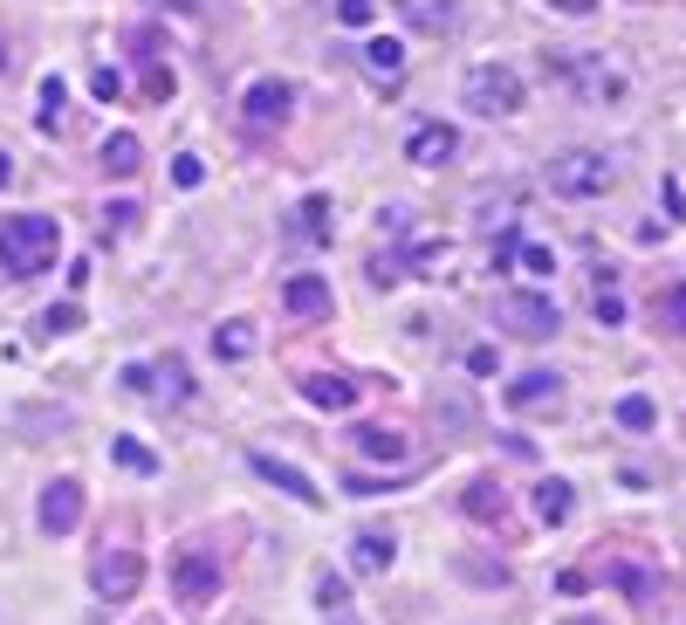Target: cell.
Returning <instances> with one entry per match:
<instances>
[{
  "label": "cell",
  "instance_id": "7a4b0ae2",
  "mask_svg": "<svg viewBox=\"0 0 686 625\" xmlns=\"http://www.w3.org/2000/svg\"><path fill=\"white\" fill-rule=\"evenodd\" d=\"M543 179H549L556 200H604L618 186V159L612 151H556L543 166Z\"/></svg>",
  "mask_w": 686,
  "mask_h": 625
},
{
  "label": "cell",
  "instance_id": "277c9868",
  "mask_svg": "<svg viewBox=\"0 0 686 625\" xmlns=\"http://www.w3.org/2000/svg\"><path fill=\"white\" fill-rule=\"evenodd\" d=\"M495 317L515 330V337H556V324H563V309L549 302V296H529V289H508L501 302H495Z\"/></svg>",
  "mask_w": 686,
  "mask_h": 625
},
{
  "label": "cell",
  "instance_id": "2e32d148",
  "mask_svg": "<svg viewBox=\"0 0 686 625\" xmlns=\"http://www.w3.org/2000/svg\"><path fill=\"white\" fill-rule=\"evenodd\" d=\"M281 302H289V317H322V309H330V282L322 276H289L281 282Z\"/></svg>",
  "mask_w": 686,
  "mask_h": 625
},
{
  "label": "cell",
  "instance_id": "bcb514c9",
  "mask_svg": "<svg viewBox=\"0 0 686 625\" xmlns=\"http://www.w3.org/2000/svg\"><path fill=\"white\" fill-rule=\"evenodd\" d=\"M337 625H350V618H337Z\"/></svg>",
  "mask_w": 686,
  "mask_h": 625
},
{
  "label": "cell",
  "instance_id": "1f68e13d",
  "mask_svg": "<svg viewBox=\"0 0 686 625\" xmlns=\"http://www.w3.org/2000/svg\"><path fill=\"white\" fill-rule=\"evenodd\" d=\"M172 179H179V186L192 192L199 179H207V159H192V151H179V159H172Z\"/></svg>",
  "mask_w": 686,
  "mask_h": 625
},
{
  "label": "cell",
  "instance_id": "f546056e",
  "mask_svg": "<svg viewBox=\"0 0 686 625\" xmlns=\"http://www.w3.org/2000/svg\"><path fill=\"white\" fill-rule=\"evenodd\" d=\"M371 14H378V0H337V21L344 28H371Z\"/></svg>",
  "mask_w": 686,
  "mask_h": 625
},
{
  "label": "cell",
  "instance_id": "4dcf8cb0",
  "mask_svg": "<svg viewBox=\"0 0 686 625\" xmlns=\"http://www.w3.org/2000/svg\"><path fill=\"white\" fill-rule=\"evenodd\" d=\"M76 324H83V309H76V302H56V309H49V317H42V330H49V337H62V330H76Z\"/></svg>",
  "mask_w": 686,
  "mask_h": 625
},
{
  "label": "cell",
  "instance_id": "603a6c76",
  "mask_svg": "<svg viewBox=\"0 0 686 625\" xmlns=\"http://www.w3.org/2000/svg\"><path fill=\"white\" fill-rule=\"evenodd\" d=\"M213 350H220V358H248V350H255V324H248V317L220 324V330H213Z\"/></svg>",
  "mask_w": 686,
  "mask_h": 625
},
{
  "label": "cell",
  "instance_id": "ffe728a7",
  "mask_svg": "<svg viewBox=\"0 0 686 625\" xmlns=\"http://www.w3.org/2000/svg\"><path fill=\"white\" fill-rule=\"evenodd\" d=\"M151 393H166L172 406H186V399H192V378H186V365H179V358H158V365H151Z\"/></svg>",
  "mask_w": 686,
  "mask_h": 625
},
{
  "label": "cell",
  "instance_id": "484cf974",
  "mask_svg": "<svg viewBox=\"0 0 686 625\" xmlns=\"http://www.w3.org/2000/svg\"><path fill=\"white\" fill-rule=\"evenodd\" d=\"M296 234H302V241H322V234H330V200H322V192H309V200H302Z\"/></svg>",
  "mask_w": 686,
  "mask_h": 625
},
{
  "label": "cell",
  "instance_id": "5b68a950",
  "mask_svg": "<svg viewBox=\"0 0 686 625\" xmlns=\"http://www.w3.org/2000/svg\"><path fill=\"white\" fill-rule=\"evenodd\" d=\"M172 592H179V605L207 612V605L220 598V557H213V550H186V557L172 564Z\"/></svg>",
  "mask_w": 686,
  "mask_h": 625
},
{
  "label": "cell",
  "instance_id": "7c38bea8",
  "mask_svg": "<svg viewBox=\"0 0 686 625\" xmlns=\"http://www.w3.org/2000/svg\"><path fill=\"white\" fill-rule=\"evenodd\" d=\"M556 69L570 76L584 97H618V90H625V83H618V69H604V62H590V56H556Z\"/></svg>",
  "mask_w": 686,
  "mask_h": 625
},
{
  "label": "cell",
  "instance_id": "b9f144b4",
  "mask_svg": "<svg viewBox=\"0 0 686 625\" xmlns=\"http://www.w3.org/2000/svg\"><path fill=\"white\" fill-rule=\"evenodd\" d=\"M158 8H172V14H192V8H199V0H158Z\"/></svg>",
  "mask_w": 686,
  "mask_h": 625
},
{
  "label": "cell",
  "instance_id": "ab89813d",
  "mask_svg": "<svg viewBox=\"0 0 686 625\" xmlns=\"http://www.w3.org/2000/svg\"><path fill=\"white\" fill-rule=\"evenodd\" d=\"M125 385L131 393H151V365H125Z\"/></svg>",
  "mask_w": 686,
  "mask_h": 625
},
{
  "label": "cell",
  "instance_id": "f1b7e54d",
  "mask_svg": "<svg viewBox=\"0 0 686 625\" xmlns=\"http://www.w3.org/2000/svg\"><path fill=\"white\" fill-rule=\"evenodd\" d=\"M515 261L529 268V276H556V255H549L543 241H521V248H515Z\"/></svg>",
  "mask_w": 686,
  "mask_h": 625
},
{
  "label": "cell",
  "instance_id": "f35d334b",
  "mask_svg": "<svg viewBox=\"0 0 686 625\" xmlns=\"http://www.w3.org/2000/svg\"><path fill=\"white\" fill-rule=\"evenodd\" d=\"M467 371H474V378H488V371H495V350H488V344H474V350H467Z\"/></svg>",
  "mask_w": 686,
  "mask_h": 625
},
{
  "label": "cell",
  "instance_id": "6da1fadb",
  "mask_svg": "<svg viewBox=\"0 0 686 625\" xmlns=\"http://www.w3.org/2000/svg\"><path fill=\"white\" fill-rule=\"evenodd\" d=\"M56 248H62V227L49 214H8L0 220V276H14V282L42 276L56 261Z\"/></svg>",
  "mask_w": 686,
  "mask_h": 625
},
{
  "label": "cell",
  "instance_id": "4fadbf2b",
  "mask_svg": "<svg viewBox=\"0 0 686 625\" xmlns=\"http://www.w3.org/2000/svg\"><path fill=\"white\" fill-rule=\"evenodd\" d=\"M302 399L322 406V413H350V406H357V385H350L344 371H309V378H302Z\"/></svg>",
  "mask_w": 686,
  "mask_h": 625
},
{
  "label": "cell",
  "instance_id": "30bf717a",
  "mask_svg": "<svg viewBox=\"0 0 686 625\" xmlns=\"http://www.w3.org/2000/svg\"><path fill=\"white\" fill-rule=\"evenodd\" d=\"M508 406H515V413H536V406L556 413V406H563V378H556V371H521V378L508 385Z\"/></svg>",
  "mask_w": 686,
  "mask_h": 625
},
{
  "label": "cell",
  "instance_id": "d590c367",
  "mask_svg": "<svg viewBox=\"0 0 686 625\" xmlns=\"http://www.w3.org/2000/svg\"><path fill=\"white\" fill-rule=\"evenodd\" d=\"M103 220H110V234H131V227H138V220H145V214H138V207H131V200H117V207H110V214H103Z\"/></svg>",
  "mask_w": 686,
  "mask_h": 625
},
{
  "label": "cell",
  "instance_id": "ee69618b",
  "mask_svg": "<svg viewBox=\"0 0 686 625\" xmlns=\"http://www.w3.org/2000/svg\"><path fill=\"white\" fill-rule=\"evenodd\" d=\"M563 625H604V618H563Z\"/></svg>",
  "mask_w": 686,
  "mask_h": 625
},
{
  "label": "cell",
  "instance_id": "9c48e42d",
  "mask_svg": "<svg viewBox=\"0 0 686 625\" xmlns=\"http://www.w3.org/2000/svg\"><path fill=\"white\" fill-rule=\"evenodd\" d=\"M391 557H398V536H391V529H357V536H350V571H357V577H385Z\"/></svg>",
  "mask_w": 686,
  "mask_h": 625
},
{
  "label": "cell",
  "instance_id": "ba28073f",
  "mask_svg": "<svg viewBox=\"0 0 686 625\" xmlns=\"http://www.w3.org/2000/svg\"><path fill=\"white\" fill-rule=\"evenodd\" d=\"M34 523H42L49 536H69L76 523H83V482H69V475H62V482H49V488H42V502H34Z\"/></svg>",
  "mask_w": 686,
  "mask_h": 625
},
{
  "label": "cell",
  "instance_id": "d4e9b609",
  "mask_svg": "<svg viewBox=\"0 0 686 625\" xmlns=\"http://www.w3.org/2000/svg\"><path fill=\"white\" fill-rule=\"evenodd\" d=\"M653 317H659V330H673V337H686V282H673L659 302H653Z\"/></svg>",
  "mask_w": 686,
  "mask_h": 625
},
{
  "label": "cell",
  "instance_id": "d6986e66",
  "mask_svg": "<svg viewBox=\"0 0 686 625\" xmlns=\"http://www.w3.org/2000/svg\"><path fill=\"white\" fill-rule=\"evenodd\" d=\"M350 440H357V454H371V460H391V467L406 460V440H398L391 426H357Z\"/></svg>",
  "mask_w": 686,
  "mask_h": 625
},
{
  "label": "cell",
  "instance_id": "7402d4cb",
  "mask_svg": "<svg viewBox=\"0 0 686 625\" xmlns=\"http://www.w3.org/2000/svg\"><path fill=\"white\" fill-rule=\"evenodd\" d=\"M110 460H117V467H131V475H158V454H151L145 440H131V434H117V440H110Z\"/></svg>",
  "mask_w": 686,
  "mask_h": 625
},
{
  "label": "cell",
  "instance_id": "74e56055",
  "mask_svg": "<svg viewBox=\"0 0 686 625\" xmlns=\"http://www.w3.org/2000/svg\"><path fill=\"white\" fill-rule=\"evenodd\" d=\"M618 584H625V592L645 605V598H653V577H645V571H618Z\"/></svg>",
  "mask_w": 686,
  "mask_h": 625
},
{
  "label": "cell",
  "instance_id": "f6af8a7d",
  "mask_svg": "<svg viewBox=\"0 0 686 625\" xmlns=\"http://www.w3.org/2000/svg\"><path fill=\"white\" fill-rule=\"evenodd\" d=\"M0 76H8V42H0Z\"/></svg>",
  "mask_w": 686,
  "mask_h": 625
},
{
  "label": "cell",
  "instance_id": "9a60e30c",
  "mask_svg": "<svg viewBox=\"0 0 686 625\" xmlns=\"http://www.w3.org/2000/svg\"><path fill=\"white\" fill-rule=\"evenodd\" d=\"M454 151H460L454 125H419V131L406 138V159H412V166H447Z\"/></svg>",
  "mask_w": 686,
  "mask_h": 625
},
{
  "label": "cell",
  "instance_id": "8fae6325",
  "mask_svg": "<svg viewBox=\"0 0 686 625\" xmlns=\"http://www.w3.org/2000/svg\"><path fill=\"white\" fill-rule=\"evenodd\" d=\"M255 475H261V482H275L281 495H296L302 509H316V502H322V495H316V482L302 475L296 460H275V454H255Z\"/></svg>",
  "mask_w": 686,
  "mask_h": 625
},
{
  "label": "cell",
  "instance_id": "5bb4252c",
  "mask_svg": "<svg viewBox=\"0 0 686 625\" xmlns=\"http://www.w3.org/2000/svg\"><path fill=\"white\" fill-rule=\"evenodd\" d=\"M365 76L385 90L406 83V42H391V34H378V42H365Z\"/></svg>",
  "mask_w": 686,
  "mask_h": 625
},
{
  "label": "cell",
  "instance_id": "3957f363",
  "mask_svg": "<svg viewBox=\"0 0 686 625\" xmlns=\"http://www.w3.org/2000/svg\"><path fill=\"white\" fill-rule=\"evenodd\" d=\"M460 103L480 110V117H515V110H521V76H515L508 62H480V69H467Z\"/></svg>",
  "mask_w": 686,
  "mask_h": 625
},
{
  "label": "cell",
  "instance_id": "83f0119b",
  "mask_svg": "<svg viewBox=\"0 0 686 625\" xmlns=\"http://www.w3.org/2000/svg\"><path fill=\"white\" fill-rule=\"evenodd\" d=\"M653 419H659V413H653V399H638V393H632V399H618V426H632V434H645Z\"/></svg>",
  "mask_w": 686,
  "mask_h": 625
},
{
  "label": "cell",
  "instance_id": "7bdbcfd3",
  "mask_svg": "<svg viewBox=\"0 0 686 625\" xmlns=\"http://www.w3.org/2000/svg\"><path fill=\"white\" fill-rule=\"evenodd\" d=\"M0 186H14V159H8V151H0Z\"/></svg>",
  "mask_w": 686,
  "mask_h": 625
},
{
  "label": "cell",
  "instance_id": "8992f818",
  "mask_svg": "<svg viewBox=\"0 0 686 625\" xmlns=\"http://www.w3.org/2000/svg\"><path fill=\"white\" fill-rule=\"evenodd\" d=\"M248 131H281L289 125V110H296V90L281 83V76H261V83H248Z\"/></svg>",
  "mask_w": 686,
  "mask_h": 625
},
{
  "label": "cell",
  "instance_id": "d6a6232c",
  "mask_svg": "<svg viewBox=\"0 0 686 625\" xmlns=\"http://www.w3.org/2000/svg\"><path fill=\"white\" fill-rule=\"evenodd\" d=\"M590 309H597V324H625V296H618V289H597Z\"/></svg>",
  "mask_w": 686,
  "mask_h": 625
},
{
  "label": "cell",
  "instance_id": "cb8c5ba5",
  "mask_svg": "<svg viewBox=\"0 0 686 625\" xmlns=\"http://www.w3.org/2000/svg\"><path fill=\"white\" fill-rule=\"evenodd\" d=\"M62 103H69V83H62V76H42V117H34V125H42L49 138L62 131Z\"/></svg>",
  "mask_w": 686,
  "mask_h": 625
},
{
  "label": "cell",
  "instance_id": "836d02e7",
  "mask_svg": "<svg viewBox=\"0 0 686 625\" xmlns=\"http://www.w3.org/2000/svg\"><path fill=\"white\" fill-rule=\"evenodd\" d=\"M90 90H97L103 103H117V97H125V76H117V69H97V76H90Z\"/></svg>",
  "mask_w": 686,
  "mask_h": 625
},
{
  "label": "cell",
  "instance_id": "52a82bcc",
  "mask_svg": "<svg viewBox=\"0 0 686 625\" xmlns=\"http://www.w3.org/2000/svg\"><path fill=\"white\" fill-rule=\"evenodd\" d=\"M90 584H97L110 605H125L138 584H145V557H138V550H103V557L90 564Z\"/></svg>",
  "mask_w": 686,
  "mask_h": 625
},
{
  "label": "cell",
  "instance_id": "e0dca14e",
  "mask_svg": "<svg viewBox=\"0 0 686 625\" xmlns=\"http://www.w3.org/2000/svg\"><path fill=\"white\" fill-rule=\"evenodd\" d=\"M103 172H117V179L145 172V145H138V131H110V138H103Z\"/></svg>",
  "mask_w": 686,
  "mask_h": 625
},
{
  "label": "cell",
  "instance_id": "e575fe53",
  "mask_svg": "<svg viewBox=\"0 0 686 625\" xmlns=\"http://www.w3.org/2000/svg\"><path fill=\"white\" fill-rule=\"evenodd\" d=\"M412 21H419V28H447V21H454V8H447V0H439V8H426V0H412Z\"/></svg>",
  "mask_w": 686,
  "mask_h": 625
},
{
  "label": "cell",
  "instance_id": "60d3db41",
  "mask_svg": "<svg viewBox=\"0 0 686 625\" xmlns=\"http://www.w3.org/2000/svg\"><path fill=\"white\" fill-rule=\"evenodd\" d=\"M549 8H556V14H590L597 0H549Z\"/></svg>",
  "mask_w": 686,
  "mask_h": 625
},
{
  "label": "cell",
  "instance_id": "4316f807",
  "mask_svg": "<svg viewBox=\"0 0 686 625\" xmlns=\"http://www.w3.org/2000/svg\"><path fill=\"white\" fill-rule=\"evenodd\" d=\"M316 605L330 612V618H344V605H350V577H337V571H322V577H316Z\"/></svg>",
  "mask_w": 686,
  "mask_h": 625
},
{
  "label": "cell",
  "instance_id": "ac0fdd59",
  "mask_svg": "<svg viewBox=\"0 0 686 625\" xmlns=\"http://www.w3.org/2000/svg\"><path fill=\"white\" fill-rule=\"evenodd\" d=\"M460 509H467L474 523H501V516H508V495H501V482H467Z\"/></svg>",
  "mask_w": 686,
  "mask_h": 625
},
{
  "label": "cell",
  "instance_id": "44dd1931",
  "mask_svg": "<svg viewBox=\"0 0 686 625\" xmlns=\"http://www.w3.org/2000/svg\"><path fill=\"white\" fill-rule=\"evenodd\" d=\"M570 509H577V502H570V482H543L536 488V516L556 529V523H570Z\"/></svg>",
  "mask_w": 686,
  "mask_h": 625
},
{
  "label": "cell",
  "instance_id": "8d00e7d4",
  "mask_svg": "<svg viewBox=\"0 0 686 625\" xmlns=\"http://www.w3.org/2000/svg\"><path fill=\"white\" fill-rule=\"evenodd\" d=\"M145 97L166 103V97H172V69H158V62H151V69H145Z\"/></svg>",
  "mask_w": 686,
  "mask_h": 625
}]
</instances>
